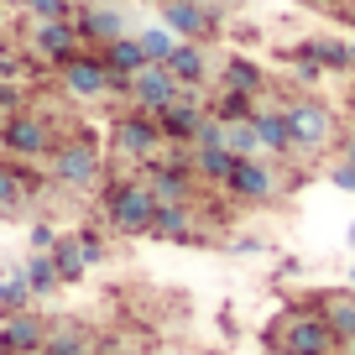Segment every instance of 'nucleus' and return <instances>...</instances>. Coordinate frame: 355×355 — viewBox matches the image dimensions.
<instances>
[{"label": "nucleus", "instance_id": "11", "mask_svg": "<svg viewBox=\"0 0 355 355\" xmlns=\"http://www.w3.org/2000/svg\"><path fill=\"white\" fill-rule=\"evenodd\" d=\"M225 193H230L235 204H266L277 193V173H272L261 157H235L230 178H225Z\"/></svg>", "mask_w": 355, "mask_h": 355}, {"label": "nucleus", "instance_id": "19", "mask_svg": "<svg viewBox=\"0 0 355 355\" xmlns=\"http://www.w3.org/2000/svg\"><path fill=\"white\" fill-rule=\"evenodd\" d=\"M167 73L183 89H204V78H209V53H204V42H178L173 58H167Z\"/></svg>", "mask_w": 355, "mask_h": 355}, {"label": "nucleus", "instance_id": "30", "mask_svg": "<svg viewBox=\"0 0 355 355\" xmlns=\"http://www.w3.org/2000/svg\"><path fill=\"white\" fill-rule=\"evenodd\" d=\"M26 6V16H32V21H73V0H21Z\"/></svg>", "mask_w": 355, "mask_h": 355}, {"label": "nucleus", "instance_id": "40", "mask_svg": "<svg viewBox=\"0 0 355 355\" xmlns=\"http://www.w3.org/2000/svg\"><path fill=\"white\" fill-rule=\"evenodd\" d=\"M193 6H204V0H193Z\"/></svg>", "mask_w": 355, "mask_h": 355}, {"label": "nucleus", "instance_id": "29", "mask_svg": "<svg viewBox=\"0 0 355 355\" xmlns=\"http://www.w3.org/2000/svg\"><path fill=\"white\" fill-rule=\"evenodd\" d=\"M136 42H141V53L152 58V63H167V58H173V47H178V37L157 21V26H146V32H136Z\"/></svg>", "mask_w": 355, "mask_h": 355}, {"label": "nucleus", "instance_id": "22", "mask_svg": "<svg viewBox=\"0 0 355 355\" xmlns=\"http://www.w3.org/2000/svg\"><path fill=\"white\" fill-rule=\"evenodd\" d=\"M220 89H225V94H251V100H256V94L266 89V73L251 63V58H241V53H235L230 63L220 68Z\"/></svg>", "mask_w": 355, "mask_h": 355}, {"label": "nucleus", "instance_id": "34", "mask_svg": "<svg viewBox=\"0 0 355 355\" xmlns=\"http://www.w3.org/2000/svg\"><path fill=\"white\" fill-rule=\"evenodd\" d=\"M303 6H313V11H324V6H340V0H303Z\"/></svg>", "mask_w": 355, "mask_h": 355}, {"label": "nucleus", "instance_id": "21", "mask_svg": "<svg viewBox=\"0 0 355 355\" xmlns=\"http://www.w3.org/2000/svg\"><path fill=\"white\" fill-rule=\"evenodd\" d=\"M256 125V141H261L266 157H288L293 152V131H288V110H256L251 115Z\"/></svg>", "mask_w": 355, "mask_h": 355}, {"label": "nucleus", "instance_id": "9", "mask_svg": "<svg viewBox=\"0 0 355 355\" xmlns=\"http://www.w3.org/2000/svg\"><path fill=\"white\" fill-rule=\"evenodd\" d=\"M209 121V105L199 100V89H183L167 110H157V125H162V141L167 146H183L189 152L193 141H199V125Z\"/></svg>", "mask_w": 355, "mask_h": 355}, {"label": "nucleus", "instance_id": "5", "mask_svg": "<svg viewBox=\"0 0 355 355\" xmlns=\"http://www.w3.org/2000/svg\"><path fill=\"white\" fill-rule=\"evenodd\" d=\"M53 146H58V131H53V121H47V115L16 110V115H6V121H0V152L16 157V162H42Z\"/></svg>", "mask_w": 355, "mask_h": 355}, {"label": "nucleus", "instance_id": "6", "mask_svg": "<svg viewBox=\"0 0 355 355\" xmlns=\"http://www.w3.org/2000/svg\"><path fill=\"white\" fill-rule=\"evenodd\" d=\"M146 189H152L157 204H193V193H199V178H193L189 167V152H162L152 157V162L141 167Z\"/></svg>", "mask_w": 355, "mask_h": 355}, {"label": "nucleus", "instance_id": "31", "mask_svg": "<svg viewBox=\"0 0 355 355\" xmlns=\"http://www.w3.org/2000/svg\"><path fill=\"white\" fill-rule=\"evenodd\" d=\"M73 241H78V256H84V266L105 261V235H100V230H73Z\"/></svg>", "mask_w": 355, "mask_h": 355}, {"label": "nucleus", "instance_id": "2", "mask_svg": "<svg viewBox=\"0 0 355 355\" xmlns=\"http://www.w3.org/2000/svg\"><path fill=\"white\" fill-rule=\"evenodd\" d=\"M47 178L63 189H94L105 178V152L89 131L78 136H58V146L47 152Z\"/></svg>", "mask_w": 355, "mask_h": 355}, {"label": "nucleus", "instance_id": "18", "mask_svg": "<svg viewBox=\"0 0 355 355\" xmlns=\"http://www.w3.org/2000/svg\"><path fill=\"white\" fill-rule=\"evenodd\" d=\"M152 235H157V241H183V245L204 241L199 220H193V204H157V220H152Z\"/></svg>", "mask_w": 355, "mask_h": 355}, {"label": "nucleus", "instance_id": "23", "mask_svg": "<svg viewBox=\"0 0 355 355\" xmlns=\"http://www.w3.org/2000/svg\"><path fill=\"white\" fill-rule=\"evenodd\" d=\"M21 282L32 288V298H53V293L63 288V282H58V266H53V256H47V251H32V256H26Z\"/></svg>", "mask_w": 355, "mask_h": 355}, {"label": "nucleus", "instance_id": "27", "mask_svg": "<svg viewBox=\"0 0 355 355\" xmlns=\"http://www.w3.org/2000/svg\"><path fill=\"white\" fill-rule=\"evenodd\" d=\"M26 309H32V288L21 282V272L0 277V313L11 319V313H26Z\"/></svg>", "mask_w": 355, "mask_h": 355}, {"label": "nucleus", "instance_id": "8", "mask_svg": "<svg viewBox=\"0 0 355 355\" xmlns=\"http://www.w3.org/2000/svg\"><path fill=\"white\" fill-rule=\"evenodd\" d=\"M125 100H131V110H146V115H157V110H167V105L183 94V84H178L173 73H167V63H146V68H136L131 78H125V89H121Z\"/></svg>", "mask_w": 355, "mask_h": 355}, {"label": "nucleus", "instance_id": "15", "mask_svg": "<svg viewBox=\"0 0 355 355\" xmlns=\"http://www.w3.org/2000/svg\"><path fill=\"white\" fill-rule=\"evenodd\" d=\"M78 32H73V21H32V53L42 58V63H68V58L78 53Z\"/></svg>", "mask_w": 355, "mask_h": 355}, {"label": "nucleus", "instance_id": "14", "mask_svg": "<svg viewBox=\"0 0 355 355\" xmlns=\"http://www.w3.org/2000/svg\"><path fill=\"white\" fill-rule=\"evenodd\" d=\"M42 193V173L32 162H16V157H0V214H16L26 199Z\"/></svg>", "mask_w": 355, "mask_h": 355}, {"label": "nucleus", "instance_id": "12", "mask_svg": "<svg viewBox=\"0 0 355 355\" xmlns=\"http://www.w3.org/2000/svg\"><path fill=\"white\" fill-rule=\"evenodd\" d=\"M288 131H293V152H319L334 136V115L319 100H298L288 105Z\"/></svg>", "mask_w": 355, "mask_h": 355}, {"label": "nucleus", "instance_id": "35", "mask_svg": "<svg viewBox=\"0 0 355 355\" xmlns=\"http://www.w3.org/2000/svg\"><path fill=\"white\" fill-rule=\"evenodd\" d=\"M0 355H11V345H6V329H0Z\"/></svg>", "mask_w": 355, "mask_h": 355}, {"label": "nucleus", "instance_id": "28", "mask_svg": "<svg viewBox=\"0 0 355 355\" xmlns=\"http://www.w3.org/2000/svg\"><path fill=\"white\" fill-rule=\"evenodd\" d=\"M47 355H94V345H89L84 329H47Z\"/></svg>", "mask_w": 355, "mask_h": 355}, {"label": "nucleus", "instance_id": "16", "mask_svg": "<svg viewBox=\"0 0 355 355\" xmlns=\"http://www.w3.org/2000/svg\"><path fill=\"white\" fill-rule=\"evenodd\" d=\"M100 53V63L110 68V78H115V94L125 89V78L136 73V68H146L152 58L141 53V42H136V32H125V37H115V42H105V47H94Z\"/></svg>", "mask_w": 355, "mask_h": 355}, {"label": "nucleus", "instance_id": "24", "mask_svg": "<svg viewBox=\"0 0 355 355\" xmlns=\"http://www.w3.org/2000/svg\"><path fill=\"white\" fill-rule=\"evenodd\" d=\"M324 324L334 329V340H350L355 334V293H334V298H324Z\"/></svg>", "mask_w": 355, "mask_h": 355}, {"label": "nucleus", "instance_id": "33", "mask_svg": "<svg viewBox=\"0 0 355 355\" xmlns=\"http://www.w3.org/2000/svg\"><path fill=\"white\" fill-rule=\"evenodd\" d=\"M334 183H340V189H350V193H355V162H340V167H334Z\"/></svg>", "mask_w": 355, "mask_h": 355}, {"label": "nucleus", "instance_id": "37", "mask_svg": "<svg viewBox=\"0 0 355 355\" xmlns=\"http://www.w3.org/2000/svg\"><path fill=\"white\" fill-rule=\"evenodd\" d=\"M350 63H355V42H350Z\"/></svg>", "mask_w": 355, "mask_h": 355}, {"label": "nucleus", "instance_id": "38", "mask_svg": "<svg viewBox=\"0 0 355 355\" xmlns=\"http://www.w3.org/2000/svg\"><path fill=\"white\" fill-rule=\"evenodd\" d=\"M0 26H6V11H0Z\"/></svg>", "mask_w": 355, "mask_h": 355}, {"label": "nucleus", "instance_id": "13", "mask_svg": "<svg viewBox=\"0 0 355 355\" xmlns=\"http://www.w3.org/2000/svg\"><path fill=\"white\" fill-rule=\"evenodd\" d=\"M73 32L84 47H105L115 37H125V11L121 6H100V0H84L73 11Z\"/></svg>", "mask_w": 355, "mask_h": 355}, {"label": "nucleus", "instance_id": "26", "mask_svg": "<svg viewBox=\"0 0 355 355\" xmlns=\"http://www.w3.org/2000/svg\"><path fill=\"white\" fill-rule=\"evenodd\" d=\"M47 256H53L58 282H63V288H68V282H78V277L89 272V266H84V256H78V241H73V235H58V245H53Z\"/></svg>", "mask_w": 355, "mask_h": 355}, {"label": "nucleus", "instance_id": "36", "mask_svg": "<svg viewBox=\"0 0 355 355\" xmlns=\"http://www.w3.org/2000/svg\"><path fill=\"white\" fill-rule=\"evenodd\" d=\"M345 355H355V334H350V340H345Z\"/></svg>", "mask_w": 355, "mask_h": 355}, {"label": "nucleus", "instance_id": "1", "mask_svg": "<svg viewBox=\"0 0 355 355\" xmlns=\"http://www.w3.org/2000/svg\"><path fill=\"white\" fill-rule=\"evenodd\" d=\"M100 204H105V225L115 235H152L157 199L146 189V178H110L100 189Z\"/></svg>", "mask_w": 355, "mask_h": 355}, {"label": "nucleus", "instance_id": "3", "mask_svg": "<svg viewBox=\"0 0 355 355\" xmlns=\"http://www.w3.org/2000/svg\"><path fill=\"white\" fill-rule=\"evenodd\" d=\"M266 345L277 355H329L334 345V329L324 324L319 309H288L272 329H266Z\"/></svg>", "mask_w": 355, "mask_h": 355}, {"label": "nucleus", "instance_id": "41", "mask_svg": "<svg viewBox=\"0 0 355 355\" xmlns=\"http://www.w3.org/2000/svg\"><path fill=\"white\" fill-rule=\"evenodd\" d=\"M37 355H47V350H37Z\"/></svg>", "mask_w": 355, "mask_h": 355}, {"label": "nucleus", "instance_id": "17", "mask_svg": "<svg viewBox=\"0 0 355 355\" xmlns=\"http://www.w3.org/2000/svg\"><path fill=\"white\" fill-rule=\"evenodd\" d=\"M189 167L199 183H209V189H225V178H230L235 157L225 152V141H193L189 146Z\"/></svg>", "mask_w": 355, "mask_h": 355}, {"label": "nucleus", "instance_id": "10", "mask_svg": "<svg viewBox=\"0 0 355 355\" xmlns=\"http://www.w3.org/2000/svg\"><path fill=\"white\" fill-rule=\"evenodd\" d=\"M162 26L178 37V42H209L220 32V11L209 0L193 6V0H162Z\"/></svg>", "mask_w": 355, "mask_h": 355}, {"label": "nucleus", "instance_id": "4", "mask_svg": "<svg viewBox=\"0 0 355 355\" xmlns=\"http://www.w3.org/2000/svg\"><path fill=\"white\" fill-rule=\"evenodd\" d=\"M110 152L125 157V162H136V167H146L152 157H162L167 141H162L157 115H146V110H121V115L110 121Z\"/></svg>", "mask_w": 355, "mask_h": 355}, {"label": "nucleus", "instance_id": "20", "mask_svg": "<svg viewBox=\"0 0 355 355\" xmlns=\"http://www.w3.org/2000/svg\"><path fill=\"white\" fill-rule=\"evenodd\" d=\"M0 329H6V345H11V355H37V350L47 345V324L37 319L32 309H26V313H11Z\"/></svg>", "mask_w": 355, "mask_h": 355}, {"label": "nucleus", "instance_id": "39", "mask_svg": "<svg viewBox=\"0 0 355 355\" xmlns=\"http://www.w3.org/2000/svg\"><path fill=\"white\" fill-rule=\"evenodd\" d=\"M73 6H84V0H73Z\"/></svg>", "mask_w": 355, "mask_h": 355}, {"label": "nucleus", "instance_id": "25", "mask_svg": "<svg viewBox=\"0 0 355 355\" xmlns=\"http://www.w3.org/2000/svg\"><path fill=\"white\" fill-rule=\"evenodd\" d=\"M220 141L230 157H261V141H256L251 121H220Z\"/></svg>", "mask_w": 355, "mask_h": 355}, {"label": "nucleus", "instance_id": "7", "mask_svg": "<svg viewBox=\"0 0 355 355\" xmlns=\"http://www.w3.org/2000/svg\"><path fill=\"white\" fill-rule=\"evenodd\" d=\"M58 84H63V94H73V100H105V94H115V78H110V68L100 63L94 47H78L68 63H58Z\"/></svg>", "mask_w": 355, "mask_h": 355}, {"label": "nucleus", "instance_id": "32", "mask_svg": "<svg viewBox=\"0 0 355 355\" xmlns=\"http://www.w3.org/2000/svg\"><path fill=\"white\" fill-rule=\"evenodd\" d=\"M53 245H58V230L47 220H37L32 225V251H53Z\"/></svg>", "mask_w": 355, "mask_h": 355}]
</instances>
